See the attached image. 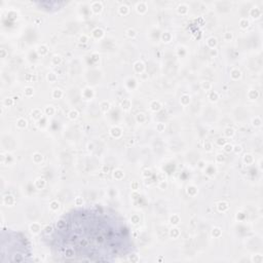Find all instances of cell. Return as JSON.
<instances>
[{
	"label": "cell",
	"mask_w": 263,
	"mask_h": 263,
	"mask_svg": "<svg viewBox=\"0 0 263 263\" xmlns=\"http://www.w3.org/2000/svg\"><path fill=\"white\" fill-rule=\"evenodd\" d=\"M49 246L55 259L70 262H113L135 250L123 218L102 205L77 208L63 215L53 226Z\"/></svg>",
	"instance_id": "6da1fadb"
},
{
	"label": "cell",
	"mask_w": 263,
	"mask_h": 263,
	"mask_svg": "<svg viewBox=\"0 0 263 263\" xmlns=\"http://www.w3.org/2000/svg\"><path fill=\"white\" fill-rule=\"evenodd\" d=\"M32 260L29 241L22 233L3 229L1 232V262H27Z\"/></svg>",
	"instance_id": "7a4b0ae2"
}]
</instances>
